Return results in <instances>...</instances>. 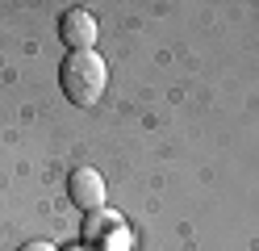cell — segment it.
Returning <instances> with one entry per match:
<instances>
[{
  "label": "cell",
  "instance_id": "cell-1",
  "mask_svg": "<svg viewBox=\"0 0 259 251\" xmlns=\"http://www.w3.org/2000/svg\"><path fill=\"white\" fill-rule=\"evenodd\" d=\"M59 84H63V92H67L71 105L92 109L109 88V67H105V59L96 50H71L63 59V67H59Z\"/></svg>",
  "mask_w": 259,
  "mask_h": 251
},
{
  "label": "cell",
  "instance_id": "cell-5",
  "mask_svg": "<svg viewBox=\"0 0 259 251\" xmlns=\"http://www.w3.org/2000/svg\"><path fill=\"white\" fill-rule=\"evenodd\" d=\"M17 251H55L51 243H46V239H29V243H21Z\"/></svg>",
  "mask_w": 259,
  "mask_h": 251
},
{
  "label": "cell",
  "instance_id": "cell-2",
  "mask_svg": "<svg viewBox=\"0 0 259 251\" xmlns=\"http://www.w3.org/2000/svg\"><path fill=\"white\" fill-rule=\"evenodd\" d=\"M84 243H92L96 251H125V247H134V234H130V226L117 213L96 209L84 222Z\"/></svg>",
  "mask_w": 259,
  "mask_h": 251
},
{
  "label": "cell",
  "instance_id": "cell-3",
  "mask_svg": "<svg viewBox=\"0 0 259 251\" xmlns=\"http://www.w3.org/2000/svg\"><path fill=\"white\" fill-rule=\"evenodd\" d=\"M67 197H71V205L84 209V213L105 209V176L96 172V167H75L67 176Z\"/></svg>",
  "mask_w": 259,
  "mask_h": 251
},
{
  "label": "cell",
  "instance_id": "cell-4",
  "mask_svg": "<svg viewBox=\"0 0 259 251\" xmlns=\"http://www.w3.org/2000/svg\"><path fill=\"white\" fill-rule=\"evenodd\" d=\"M59 38L67 42L71 50H92L96 46V17L88 9H67L63 13V21H59Z\"/></svg>",
  "mask_w": 259,
  "mask_h": 251
}]
</instances>
